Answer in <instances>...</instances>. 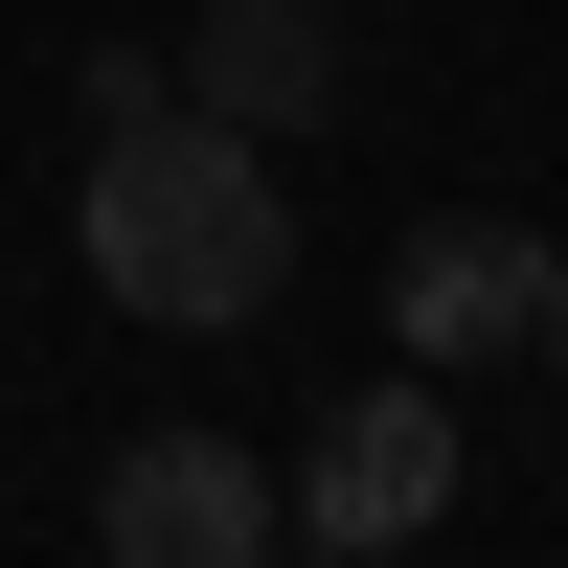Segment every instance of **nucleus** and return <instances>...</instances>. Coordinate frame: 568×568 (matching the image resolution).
Returning <instances> with one entry per match:
<instances>
[{"mask_svg": "<svg viewBox=\"0 0 568 568\" xmlns=\"http://www.w3.org/2000/svg\"><path fill=\"white\" fill-rule=\"evenodd\" d=\"M91 546L114 568H273V455L251 433H114V478H91Z\"/></svg>", "mask_w": 568, "mask_h": 568, "instance_id": "7ed1b4c3", "label": "nucleus"}, {"mask_svg": "<svg viewBox=\"0 0 568 568\" xmlns=\"http://www.w3.org/2000/svg\"><path fill=\"white\" fill-rule=\"evenodd\" d=\"M69 251L114 273V318H182V342L273 318V273H296V205H273V136L182 114V91L91 114V205H69Z\"/></svg>", "mask_w": 568, "mask_h": 568, "instance_id": "f257e3e1", "label": "nucleus"}, {"mask_svg": "<svg viewBox=\"0 0 568 568\" xmlns=\"http://www.w3.org/2000/svg\"><path fill=\"white\" fill-rule=\"evenodd\" d=\"M433 500H455V409H433V364H387L364 409H318V433H296L273 524H296V546H409Z\"/></svg>", "mask_w": 568, "mask_h": 568, "instance_id": "f03ea898", "label": "nucleus"}, {"mask_svg": "<svg viewBox=\"0 0 568 568\" xmlns=\"http://www.w3.org/2000/svg\"><path fill=\"white\" fill-rule=\"evenodd\" d=\"M387 318H409V364H500V342L546 318V251H524V227H409Z\"/></svg>", "mask_w": 568, "mask_h": 568, "instance_id": "39448f33", "label": "nucleus"}, {"mask_svg": "<svg viewBox=\"0 0 568 568\" xmlns=\"http://www.w3.org/2000/svg\"><path fill=\"white\" fill-rule=\"evenodd\" d=\"M524 342H546V364H568V251H546V318H524Z\"/></svg>", "mask_w": 568, "mask_h": 568, "instance_id": "423d86ee", "label": "nucleus"}, {"mask_svg": "<svg viewBox=\"0 0 568 568\" xmlns=\"http://www.w3.org/2000/svg\"><path fill=\"white\" fill-rule=\"evenodd\" d=\"M296 568H409V546H296Z\"/></svg>", "mask_w": 568, "mask_h": 568, "instance_id": "0eeeda50", "label": "nucleus"}, {"mask_svg": "<svg viewBox=\"0 0 568 568\" xmlns=\"http://www.w3.org/2000/svg\"><path fill=\"white\" fill-rule=\"evenodd\" d=\"M160 91L227 114V136H318L342 114V23H318V0H205V23L160 45Z\"/></svg>", "mask_w": 568, "mask_h": 568, "instance_id": "20e7f679", "label": "nucleus"}]
</instances>
